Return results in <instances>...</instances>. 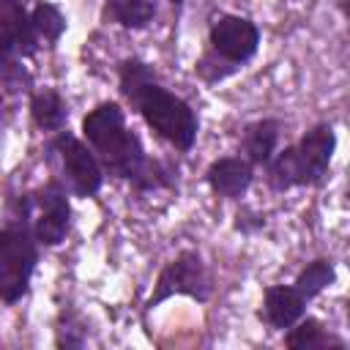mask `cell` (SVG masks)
<instances>
[{"instance_id": "1", "label": "cell", "mask_w": 350, "mask_h": 350, "mask_svg": "<svg viewBox=\"0 0 350 350\" xmlns=\"http://www.w3.org/2000/svg\"><path fill=\"white\" fill-rule=\"evenodd\" d=\"M120 93L145 118V123L178 150H189L194 145L200 131L194 109L180 96L161 88L148 63L137 57L120 63Z\"/></svg>"}, {"instance_id": "2", "label": "cell", "mask_w": 350, "mask_h": 350, "mask_svg": "<svg viewBox=\"0 0 350 350\" xmlns=\"http://www.w3.org/2000/svg\"><path fill=\"white\" fill-rule=\"evenodd\" d=\"M82 134L109 175L137 180V175L145 170L148 159L142 142L131 129H126L118 101H101L96 109H90L82 118Z\"/></svg>"}, {"instance_id": "3", "label": "cell", "mask_w": 350, "mask_h": 350, "mask_svg": "<svg viewBox=\"0 0 350 350\" xmlns=\"http://www.w3.org/2000/svg\"><path fill=\"white\" fill-rule=\"evenodd\" d=\"M336 148V134L328 123L312 126L295 145H287L282 153L271 156L268 186L287 191L293 186H317L325 180Z\"/></svg>"}, {"instance_id": "4", "label": "cell", "mask_w": 350, "mask_h": 350, "mask_svg": "<svg viewBox=\"0 0 350 350\" xmlns=\"http://www.w3.org/2000/svg\"><path fill=\"white\" fill-rule=\"evenodd\" d=\"M36 243L38 241L25 221L8 224L0 230V301L3 304H16L27 293L33 268L38 262Z\"/></svg>"}, {"instance_id": "5", "label": "cell", "mask_w": 350, "mask_h": 350, "mask_svg": "<svg viewBox=\"0 0 350 350\" xmlns=\"http://www.w3.org/2000/svg\"><path fill=\"white\" fill-rule=\"evenodd\" d=\"M170 295H189V298H197V301H208L211 279H208V271H205V262H202L200 252L183 249L172 262H167L161 268V273L156 279V287L148 298V309L159 306Z\"/></svg>"}, {"instance_id": "6", "label": "cell", "mask_w": 350, "mask_h": 350, "mask_svg": "<svg viewBox=\"0 0 350 350\" xmlns=\"http://www.w3.org/2000/svg\"><path fill=\"white\" fill-rule=\"evenodd\" d=\"M27 211H33V235L38 243L57 246L66 238L71 208H68L66 189L57 180L44 183L27 202Z\"/></svg>"}, {"instance_id": "7", "label": "cell", "mask_w": 350, "mask_h": 350, "mask_svg": "<svg viewBox=\"0 0 350 350\" xmlns=\"http://www.w3.org/2000/svg\"><path fill=\"white\" fill-rule=\"evenodd\" d=\"M52 148L57 150V156L63 161V172L68 178L74 194L77 197H93L104 180V170H101L96 153L68 131H60L55 137Z\"/></svg>"}, {"instance_id": "8", "label": "cell", "mask_w": 350, "mask_h": 350, "mask_svg": "<svg viewBox=\"0 0 350 350\" xmlns=\"http://www.w3.org/2000/svg\"><path fill=\"white\" fill-rule=\"evenodd\" d=\"M260 46V30L252 19L221 14L211 25V52H216L230 66L241 68Z\"/></svg>"}, {"instance_id": "9", "label": "cell", "mask_w": 350, "mask_h": 350, "mask_svg": "<svg viewBox=\"0 0 350 350\" xmlns=\"http://www.w3.org/2000/svg\"><path fill=\"white\" fill-rule=\"evenodd\" d=\"M252 178H254V167L241 156L216 159L205 172V180H208L211 191L219 194V197H227V200L241 197L252 186Z\"/></svg>"}, {"instance_id": "10", "label": "cell", "mask_w": 350, "mask_h": 350, "mask_svg": "<svg viewBox=\"0 0 350 350\" xmlns=\"http://www.w3.org/2000/svg\"><path fill=\"white\" fill-rule=\"evenodd\" d=\"M306 298L293 284H273L265 290L262 298V317L271 328H290L295 320L304 317Z\"/></svg>"}, {"instance_id": "11", "label": "cell", "mask_w": 350, "mask_h": 350, "mask_svg": "<svg viewBox=\"0 0 350 350\" xmlns=\"http://www.w3.org/2000/svg\"><path fill=\"white\" fill-rule=\"evenodd\" d=\"M276 142H279V120L273 118H262V120H254L243 129V137H241V148L246 153V161L254 167V164H268L273 150H276Z\"/></svg>"}, {"instance_id": "12", "label": "cell", "mask_w": 350, "mask_h": 350, "mask_svg": "<svg viewBox=\"0 0 350 350\" xmlns=\"http://www.w3.org/2000/svg\"><path fill=\"white\" fill-rule=\"evenodd\" d=\"M284 345L293 350H323V347H345V342L339 336H334L320 320L306 317V320H295L290 325V334L284 336Z\"/></svg>"}, {"instance_id": "13", "label": "cell", "mask_w": 350, "mask_h": 350, "mask_svg": "<svg viewBox=\"0 0 350 350\" xmlns=\"http://www.w3.org/2000/svg\"><path fill=\"white\" fill-rule=\"evenodd\" d=\"M30 115H33V123L44 131H60L66 118H68V107L63 101V96L55 90V88H44L33 96L30 101Z\"/></svg>"}, {"instance_id": "14", "label": "cell", "mask_w": 350, "mask_h": 350, "mask_svg": "<svg viewBox=\"0 0 350 350\" xmlns=\"http://www.w3.org/2000/svg\"><path fill=\"white\" fill-rule=\"evenodd\" d=\"M104 16L123 27H145L156 16V3L153 0H107Z\"/></svg>"}, {"instance_id": "15", "label": "cell", "mask_w": 350, "mask_h": 350, "mask_svg": "<svg viewBox=\"0 0 350 350\" xmlns=\"http://www.w3.org/2000/svg\"><path fill=\"white\" fill-rule=\"evenodd\" d=\"M334 276H336L334 262H331V260H325V257H320V260H312V262L298 273V279H295V284H293V287H295L306 301H312V298H314V295H320L325 287H331Z\"/></svg>"}, {"instance_id": "16", "label": "cell", "mask_w": 350, "mask_h": 350, "mask_svg": "<svg viewBox=\"0 0 350 350\" xmlns=\"http://www.w3.org/2000/svg\"><path fill=\"white\" fill-rule=\"evenodd\" d=\"M30 25H33V30H36L44 41H49V44H55V41L60 38V33L66 30V19H63V14H60L52 3H38V5L33 8Z\"/></svg>"}, {"instance_id": "17", "label": "cell", "mask_w": 350, "mask_h": 350, "mask_svg": "<svg viewBox=\"0 0 350 350\" xmlns=\"http://www.w3.org/2000/svg\"><path fill=\"white\" fill-rule=\"evenodd\" d=\"M194 71L205 79V82H221L224 77H230V74H235L238 68L235 66H230L227 60H221L216 52H205L200 60H197V66H194Z\"/></svg>"}, {"instance_id": "18", "label": "cell", "mask_w": 350, "mask_h": 350, "mask_svg": "<svg viewBox=\"0 0 350 350\" xmlns=\"http://www.w3.org/2000/svg\"><path fill=\"white\" fill-rule=\"evenodd\" d=\"M170 3H172V5H180V3H183V0H170Z\"/></svg>"}]
</instances>
